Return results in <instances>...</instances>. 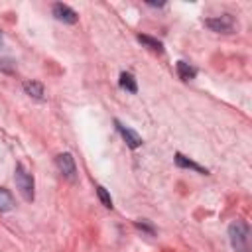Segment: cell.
<instances>
[{
  "label": "cell",
  "mask_w": 252,
  "mask_h": 252,
  "mask_svg": "<svg viewBox=\"0 0 252 252\" xmlns=\"http://www.w3.org/2000/svg\"><path fill=\"white\" fill-rule=\"evenodd\" d=\"M228 238L236 252H250V226L244 220H234L228 226Z\"/></svg>",
  "instance_id": "cell-1"
},
{
  "label": "cell",
  "mask_w": 252,
  "mask_h": 252,
  "mask_svg": "<svg viewBox=\"0 0 252 252\" xmlns=\"http://www.w3.org/2000/svg\"><path fill=\"white\" fill-rule=\"evenodd\" d=\"M14 181H16V187L20 191V195L26 199V201H33V175L22 165L18 163L16 165V171H14Z\"/></svg>",
  "instance_id": "cell-2"
},
{
  "label": "cell",
  "mask_w": 252,
  "mask_h": 252,
  "mask_svg": "<svg viewBox=\"0 0 252 252\" xmlns=\"http://www.w3.org/2000/svg\"><path fill=\"white\" fill-rule=\"evenodd\" d=\"M205 26L211 32H217V33H232L234 32V20L228 14H222V16H217V18H207Z\"/></svg>",
  "instance_id": "cell-3"
},
{
  "label": "cell",
  "mask_w": 252,
  "mask_h": 252,
  "mask_svg": "<svg viewBox=\"0 0 252 252\" xmlns=\"http://www.w3.org/2000/svg\"><path fill=\"white\" fill-rule=\"evenodd\" d=\"M55 165L61 171V175L67 177L69 181H75L77 179V165H75V159H73L71 154H67V152L65 154H59L55 158Z\"/></svg>",
  "instance_id": "cell-4"
},
{
  "label": "cell",
  "mask_w": 252,
  "mask_h": 252,
  "mask_svg": "<svg viewBox=\"0 0 252 252\" xmlns=\"http://www.w3.org/2000/svg\"><path fill=\"white\" fill-rule=\"evenodd\" d=\"M51 12H53V16H55L59 22H63V24H77V20H79L77 12H75L71 6L63 4V2H57V4H53Z\"/></svg>",
  "instance_id": "cell-5"
},
{
  "label": "cell",
  "mask_w": 252,
  "mask_h": 252,
  "mask_svg": "<svg viewBox=\"0 0 252 252\" xmlns=\"http://www.w3.org/2000/svg\"><path fill=\"white\" fill-rule=\"evenodd\" d=\"M114 124H116V128H118V132H120V136L124 138V142L128 144V148H140L142 146V138H140V134H136L132 128H128V126H124L120 120H114Z\"/></svg>",
  "instance_id": "cell-6"
},
{
  "label": "cell",
  "mask_w": 252,
  "mask_h": 252,
  "mask_svg": "<svg viewBox=\"0 0 252 252\" xmlns=\"http://www.w3.org/2000/svg\"><path fill=\"white\" fill-rule=\"evenodd\" d=\"M24 91H26L30 96H33L35 100H41V98H43V85L37 83V81H26V83H24Z\"/></svg>",
  "instance_id": "cell-7"
},
{
  "label": "cell",
  "mask_w": 252,
  "mask_h": 252,
  "mask_svg": "<svg viewBox=\"0 0 252 252\" xmlns=\"http://www.w3.org/2000/svg\"><path fill=\"white\" fill-rule=\"evenodd\" d=\"M175 163L179 165V167H187V169H195V171H199V173H209L205 167H201L199 163H195V161H191V159H187L183 154H175Z\"/></svg>",
  "instance_id": "cell-8"
},
{
  "label": "cell",
  "mask_w": 252,
  "mask_h": 252,
  "mask_svg": "<svg viewBox=\"0 0 252 252\" xmlns=\"http://www.w3.org/2000/svg\"><path fill=\"white\" fill-rule=\"evenodd\" d=\"M177 75H179V79H183V81H191V79H195L197 71H195L189 63H185V61H177Z\"/></svg>",
  "instance_id": "cell-9"
},
{
  "label": "cell",
  "mask_w": 252,
  "mask_h": 252,
  "mask_svg": "<svg viewBox=\"0 0 252 252\" xmlns=\"http://www.w3.org/2000/svg\"><path fill=\"white\" fill-rule=\"evenodd\" d=\"M14 209V197L8 189L0 187V213H6V211H12Z\"/></svg>",
  "instance_id": "cell-10"
},
{
  "label": "cell",
  "mask_w": 252,
  "mask_h": 252,
  "mask_svg": "<svg viewBox=\"0 0 252 252\" xmlns=\"http://www.w3.org/2000/svg\"><path fill=\"white\" fill-rule=\"evenodd\" d=\"M138 41H140V43H144L146 47H150L152 51H158V53H161V51H163L161 41H159V39H156V37H150V35H146V33H140V35H138Z\"/></svg>",
  "instance_id": "cell-11"
},
{
  "label": "cell",
  "mask_w": 252,
  "mask_h": 252,
  "mask_svg": "<svg viewBox=\"0 0 252 252\" xmlns=\"http://www.w3.org/2000/svg\"><path fill=\"white\" fill-rule=\"evenodd\" d=\"M120 87L126 89L128 93H136L138 91V85H136V79L132 73H122L120 75Z\"/></svg>",
  "instance_id": "cell-12"
},
{
  "label": "cell",
  "mask_w": 252,
  "mask_h": 252,
  "mask_svg": "<svg viewBox=\"0 0 252 252\" xmlns=\"http://www.w3.org/2000/svg\"><path fill=\"white\" fill-rule=\"evenodd\" d=\"M96 195H98V199H100V203L106 207V209H112V199H110V195H108V191L104 189V187H96Z\"/></svg>",
  "instance_id": "cell-13"
},
{
  "label": "cell",
  "mask_w": 252,
  "mask_h": 252,
  "mask_svg": "<svg viewBox=\"0 0 252 252\" xmlns=\"http://www.w3.org/2000/svg\"><path fill=\"white\" fill-rule=\"evenodd\" d=\"M134 224H136L138 228H142V230H146V232H150V234H154V226H150V224H148L146 220H142V222H140V220H136Z\"/></svg>",
  "instance_id": "cell-14"
}]
</instances>
